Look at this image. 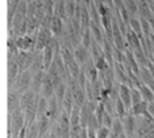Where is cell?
<instances>
[{"label": "cell", "mask_w": 154, "mask_h": 138, "mask_svg": "<svg viewBox=\"0 0 154 138\" xmlns=\"http://www.w3.org/2000/svg\"><path fill=\"white\" fill-rule=\"evenodd\" d=\"M127 114H128L127 107H126L125 103L120 100V98H118L116 102H115V115H116V118L123 119V118H125Z\"/></svg>", "instance_id": "cell-20"}, {"label": "cell", "mask_w": 154, "mask_h": 138, "mask_svg": "<svg viewBox=\"0 0 154 138\" xmlns=\"http://www.w3.org/2000/svg\"><path fill=\"white\" fill-rule=\"evenodd\" d=\"M137 123V138H154V119L152 115L138 118Z\"/></svg>", "instance_id": "cell-1"}, {"label": "cell", "mask_w": 154, "mask_h": 138, "mask_svg": "<svg viewBox=\"0 0 154 138\" xmlns=\"http://www.w3.org/2000/svg\"><path fill=\"white\" fill-rule=\"evenodd\" d=\"M19 74H20V69H19V65H18V57H7V83H8V88L12 87Z\"/></svg>", "instance_id": "cell-3"}, {"label": "cell", "mask_w": 154, "mask_h": 138, "mask_svg": "<svg viewBox=\"0 0 154 138\" xmlns=\"http://www.w3.org/2000/svg\"><path fill=\"white\" fill-rule=\"evenodd\" d=\"M135 118L137 117L133 112L128 111V114L122 119L123 129H125V133L128 138H137V119Z\"/></svg>", "instance_id": "cell-6"}, {"label": "cell", "mask_w": 154, "mask_h": 138, "mask_svg": "<svg viewBox=\"0 0 154 138\" xmlns=\"http://www.w3.org/2000/svg\"><path fill=\"white\" fill-rule=\"evenodd\" d=\"M45 71H39L35 74H32V83H31V91L38 95H41L42 91V85H43V80H45Z\"/></svg>", "instance_id": "cell-17"}, {"label": "cell", "mask_w": 154, "mask_h": 138, "mask_svg": "<svg viewBox=\"0 0 154 138\" xmlns=\"http://www.w3.org/2000/svg\"><path fill=\"white\" fill-rule=\"evenodd\" d=\"M139 91H141V95H142V100H145L149 104L153 103L154 102V92L152 91V88H150L149 85L142 84L141 88H139Z\"/></svg>", "instance_id": "cell-19"}, {"label": "cell", "mask_w": 154, "mask_h": 138, "mask_svg": "<svg viewBox=\"0 0 154 138\" xmlns=\"http://www.w3.org/2000/svg\"><path fill=\"white\" fill-rule=\"evenodd\" d=\"M131 112L135 115L137 118H142L149 115V103H146L145 100H142L141 103L135 104V106L131 107Z\"/></svg>", "instance_id": "cell-18"}, {"label": "cell", "mask_w": 154, "mask_h": 138, "mask_svg": "<svg viewBox=\"0 0 154 138\" xmlns=\"http://www.w3.org/2000/svg\"><path fill=\"white\" fill-rule=\"evenodd\" d=\"M20 98H22V95H19L16 91L8 89V96H7L8 114H12L16 108H19V107H20Z\"/></svg>", "instance_id": "cell-12"}, {"label": "cell", "mask_w": 154, "mask_h": 138, "mask_svg": "<svg viewBox=\"0 0 154 138\" xmlns=\"http://www.w3.org/2000/svg\"><path fill=\"white\" fill-rule=\"evenodd\" d=\"M126 43H127V49L133 52H138V50H143L142 46V39L139 38V35L137 33H134L133 30L128 27L127 33H126Z\"/></svg>", "instance_id": "cell-7"}, {"label": "cell", "mask_w": 154, "mask_h": 138, "mask_svg": "<svg viewBox=\"0 0 154 138\" xmlns=\"http://www.w3.org/2000/svg\"><path fill=\"white\" fill-rule=\"evenodd\" d=\"M22 0H7V29L12 27V20Z\"/></svg>", "instance_id": "cell-15"}, {"label": "cell", "mask_w": 154, "mask_h": 138, "mask_svg": "<svg viewBox=\"0 0 154 138\" xmlns=\"http://www.w3.org/2000/svg\"><path fill=\"white\" fill-rule=\"evenodd\" d=\"M32 2H35V0H32Z\"/></svg>", "instance_id": "cell-27"}, {"label": "cell", "mask_w": 154, "mask_h": 138, "mask_svg": "<svg viewBox=\"0 0 154 138\" xmlns=\"http://www.w3.org/2000/svg\"><path fill=\"white\" fill-rule=\"evenodd\" d=\"M79 138H89V137H88V129L82 127V129H81V131H80Z\"/></svg>", "instance_id": "cell-24"}, {"label": "cell", "mask_w": 154, "mask_h": 138, "mask_svg": "<svg viewBox=\"0 0 154 138\" xmlns=\"http://www.w3.org/2000/svg\"><path fill=\"white\" fill-rule=\"evenodd\" d=\"M31 83H32V73L31 71H26L22 72L18 76V79L15 80L12 87H10L8 89H14L19 93V95H23L27 91L31 89Z\"/></svg>", "instance_id": "cell-2"}, {"label": "cell", "mask_w": 154, "mask_h": 138, "mask_svg": "<svg viewBox=\"0 0 154 138\" xmlns=\"http://www.w3.org/2000/svg\"><path fill=\"white\" fill-rule=\"evenodd\" d=\"M96 106H97V103L87 100V103L80 108V121H81L82 127H85V129L88 127V123H89L91 118H92V115H95V112H96Z\"/></svg>", "instance_id": "cell-4"}, {"label": "cell", "mask_w": 154, "mask_h": 138, "mask_svg": "<svg viewBox=\"0 0 154 138\" xmlns=\"http://www.w3.org/2000/svg\"><path fill=\"white\" fill-rule=\"evenodd\" d=\"M109 136H111V129L103 126L97 130V138H109Z\"/></svg>", "instance_id": "cell-23"}, {"label": "cell", "mask_w": 154, "mask_h": 138, "mask_svg": "<svg viewBox=\"0 0 154 138\" xmlns=\"http://www.w3.org/2000/svg\"><path fill=\"white\" fill-rule=\"evenodd\" d=\"M131 102H133V106H135V104L142 102V95H141L139 88H135V87L131 88Z\"/></svg>", "instance_id": "cell-22"}, {"label": "cell", "mask_w": 154, "mask_h": 138, "mask_svg": "<svg viewBox=\"0 0 154 138\" xmlns=\"http://www.w3.org/2000/svg\"><path fill=\"white\" fill-rule=\"evenodd\" d=\"M32 61H34V52H20L18 56V65L20 69V73L30 71Z\"/></svg>", "instance_id": "cell-8"}, {"label": "cell", "mask_w": 154, "mask_h": 138, "mask_svg": "<svg viewBox=\"0 0 154 138\" xmlns=\"http://www.w3.org/2000/svg\"><path fill=\"white\" fill-rule=\"evenodd\" d=\"M50 30L53 31L54 37L60 39V38L64 35V33H65V20H64V19H61L60 16L54 15L53 23H51V29Z\"/></svg>", "instance_id": "cell-16"}, {"label": "cell", "mask_w": 154, "mask_h": 138, "mask_svg": "<svg viewBox=\"0 0 154 138\" xmlns=\"http://www.w3.org/2000/svg\"><path fill=\"white\" fill-rule=\"evenodd\" d=\"M22 2H26V3H30V2H32V0H22Z\"/></svg>", "instance_id": "cell-26"}, {"label": "cell", "mask_w": 154, "mask_h": 138, "mask_svg": "<svg viewBox=\"0 0 154 138\" xmlns=\"http://www.w3.org/2000/svg\"><path fill=\"white\" fill-rule=\"evenodd\" d=\"M56 95V87H54L53 80L49 77V74H45V80H43V85H42V91H41V96L48 100H50L53 96Z\"/></svg>", "instance_id": "cell-9"}, {"label": "cell", "mask_w": 154, "mask_h": 138, "mask_svg": "<svg viewBox=\"0 0 154 138\" xmlns=\"http://www.w3.org/2000/svg\"><path fill=\"white\" fill-rule=\"evenodd\" d=\"M138 18L146 19V20H152L154 18L152 8H150V3L147 0H138Z\"/></svg>", "instance_id": "cell-13"}, {"label": "cell", "mask_w": 154, "mask_h": 138, "mask_svg": "<svg viewBox=\"0 0 154 138\" xmlns=\"http://www.w3.org/2000/svg\"><path fill=\"white\" fill-rule=\"evenodd\" d=\"M82 71H84L85 76H87V79L89 83L93 84V83H96L99 80V71H97V68H96L95 61H93L92 58L82 67Z\"/></svg>", "instance_id": "cell-11"}, {"label": "cell", "mask_w": 154, "mask_h": 138, "mask_svg": "<svg viewBox=\"0 0 154 138\" xmlns=\"http://www.w3.org/2000/svg\"><path fill=\"white\" fill-rule=\"evenodd\" d=\"M75 58H76L77 64H79L80 67L82 68L88 61H89L91 58H92V57H91L89 49L84 48L82 45H79V46H77V48L75 49Z\"/></svg>", "instance_id": "cell-10"}, {"label": "cell", "mask_w": 154, "mask_h": 138, "mask_svg": "<svg viewBox=\"0 0 154 138\" xmlns=\"http://www.w3.org/2000/svg\"><path fill=\"white\" fill-rule=\"evenodd\" d=\"M92 41H93V37H92L91 30L89 29L84 30V33H82V38H81V45L84 46V48L89 49L91 45H92Z\"/></svg>", "instance_id": "cell-21"}, {"label": "cell", "mask_w": 154, "mask_h": 138, "mask_svg": "<svg viewBox=\"0 0 154 138\" xmlns=\"http://www.w3.org/2000/svg\"><path fill=\"white\" fill-rule=\"evenodd\" d=\"M53 38H54V34L50 29H43V27H41L37 34V50L43 52V49L50 45Z\"/></svg>", "instance_id": "cell-5"}, {"label": "cell", "mask_w": 154, "mask_h": 138, "mask_svg": "<svg viewBox=\"0 0 154 138\" xmlns=\"http://www.w3.org/2000/svg\"><path fill=\"white\" fill-rule=\"evenodd\" d=\"M119 98L125 103V106L127 107L128 111H131V107H133V102H131V87H128L127 84H119Z\"/></svg>", "instance_id": "cell-14"}, {"label": "cell", "mask_w": 154, "mask_h": 138, "mask_svg": "<svg viewBox=\"0 0 154 138\" xmlns=\"http://www.w3.org/2000/svg\"><path fill=\"white\" fill-rule=\"evenodd\" d=\"M149 114L152 115V118L154 119V102H153V103H150V104H149Z\"/></svg>", "instance_id": "cell-25"}]
</instances>
